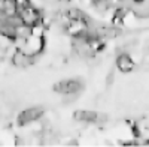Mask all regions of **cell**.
<instances>
[{
  "instance_id": "obj_1",
  "label": "cell",
  "mask_w": 149,
  "mask_h": 147,
  "mask_svg": "<svg viewBox=\"0 0 149 147\" xmlns=\"http://www.w3.org/2000/svg\"><path fill=\"white\" fill-rule=\"evenodd\" d=\"M18 18H19L22 26L30 27V29H37L42 24L43 15H42V12L36 6H33L30 2H24L19 6Z\"/></svg>"
},
{
  "instance_id": "obj_2",
  "label": "cell",
  "mask_w": 149,
  "mask_h": 147,
  "mask_svg": "<svg viewBox=\"0 0 149 147\" xmlns=\"http://www.w3.org/2000/svg\"><path fill=\"white\" fill-rule=\"evenodd\" d=\"M84 90V83L79 78H66L54 86V92L63 96H74Z\"/></svg>"
},
{
  "instance_id": "obj_3",
  "label": "cell",
  "mask_w": 149,
  "mask_h": 147,
  "mask_svg": "<svg viewBox=\"0 0 149 147\" xmlns=\"http://www.w3.org/2000/svg\"><path fill=\"white\" fill-rule=\"evenodd\" d=\"M43 116H45V110L42 107H29L18 114L17 122L19 126H27L30 123H34V122L40 120Z\"/></svg>"
},
{
  "instance_id": "obj_4",
  "label": "cell",
  "mask_w": 149,
  "mask_h": 147,
  "mask_svg": "<svg viewBox=\"0 0 149 147\" xmlns=\"http://www.w3.org/2000/svg\"><path fill=\"white\" fill-rule=\"evenodd\" d=\"M73 119L76 122H81V123L97 125V123H100V122L106 120V116L98 114L97 111H93V110H78V111H74Z\"/></svg>"
},
{
  "instance_id": "obj_5",
  "label": "cell",
  "mask_w": 149,
  "mask_h": 147,
  "mask_svg": "<svg viewBox=\"0 0 149 147\" xmlns=\"http://www.w3.org/2000/svg\"><path fill=\"white\" fill-rule=\"evenodd\" d=\"M34 57L36 56H33V54H30V53H27V51H24V50L19 48V50H17L14 54H12L10 62L18 69H29L34 63Z\"/></svg>"
},
{
  "instance_id": "obj_6",
  "label": "cell",
  "mask_w": 149,
  "mask_h": 147,
  "mask_svg": "<svg viewBox=\"0 0 149 147\" xmlns=\"http://www.w3.org/2000/svg\"><path fill=\"white\" fill-rule=\"evenodd\" d=\"M19 6H21L19 0H0V17L2 18L18 17Z\"/></svg>"
},
{
  "instance_id": "obj_7",
  "label": "cell",
  "mask_w": 149,
  "mask_h": 147,
  "mask_svg": "<svg viewBox=\"0 0 149 147\" xmlns=\"http://www.w3.org/2000/svg\"><path fill=\"white\" fill-rule=\"evenodd\" d=\"M115 65H116V69L119 72H124V74H127V72H131L134 69V60L131 59V56L128 53H121L116 56V60H115Z\"/></svg>"
}]
</instances>
